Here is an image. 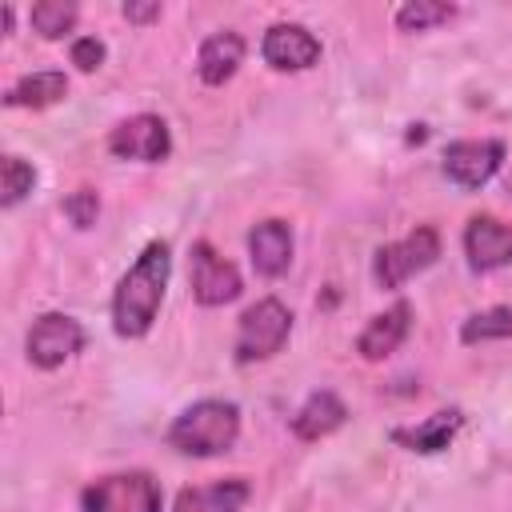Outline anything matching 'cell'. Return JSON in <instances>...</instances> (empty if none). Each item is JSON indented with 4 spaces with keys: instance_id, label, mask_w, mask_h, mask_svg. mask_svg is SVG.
<instances>
[{
    "instance_id": "4fadbf2b",
    "label": "cell",
    "mask_w": 512,
    "mask_h": 512,
    "mask_svg": "<svg viewBox=\"0 0 512 512\" xmlns=\"http://www.w3.org/2000/svg\"><path fill=\"white\" fill-rule=\"evenodd\" d=\"M408 328H412V304L408 300H396L388 312H380V316L368 320V328L356 336V352L364 360H384V356H392L404 344Z\"/></svg>"
},
{
    "instance_id": "603a6c76",
    "label": "cell",
    "mask_w": 512,
    "mask_h": 512,
    "mask_svg": "<svg viewBox=\"0 0 512 512\" xmlns=\"http://www.w3.org/2000/svg\"><path fill=\"white\" fill-rule=\"evenodd\" d=\"M64 216L76 224V228H92L96 216H100V196L92 188H76L72 196H64Z\"/></svg>"
},
{
    "instance_id": "2e32d148",
    "label": "cell",
    "mask_w": 512,
    "mask_h": 512,
    "mask_svg": "<svg viewBox=\"0 0 512 512\" xmlns=\"http://www.w3.org/2000/svg\"><path fill=\"white\" fill-rule=\"evenodd\" d=\"M344 420H348L344 400H340L336 392L320 388V392H312V396L296 408V416H292V432H296L300 440H320V436L336 432Z\"/></svg>"
},
{
    "instance_id": "d6986e66",
    "label": "cell",
    "mask_w": 512,
    "mask_h": 512,
    "mask_svg": "<svg viewBox=\"0 0 512 512\" xmlns=\"http://www.w3.org/2000/svg\"><path fill=\"white\" fill-rule=\"evenodd\" d=\"M512 336V308L508 304H496V308H484L476 316H468L460 324V340L464 344H484V340H508Z\"/></svg>"
},
{
    "instance_id": "e0dca14e",
    "label": "cell",
    "mask_w": 512,
    "mask_h": 512,
    "mask_svg": "<svg viewBox=\"0 0 512 512\" xmlns=\"http://www.w3.org/2000/svg\"><path fill=\"white\" fill-rule=\"evenodd\" d=\"M248 504V480H216L200 488H184L172 504V512H240Z\"/></svg>"
},
{
    "instance_id": "9c48e42d",
    "label": "cell",
    "mask_w": 512,
    "mask_h": 512,
    "mask_svg": "<svg viewBox=\"0 0 512 512\" xmlns=\"http://www.w3.org/2000/svg\"><path fill=\"white\" fill-rule=\"evenodd\" d=\"M504 164L500 140H452L444 148V176L460 188H484Z\"/></svg>"
},
{
    "instance_id": "30bf717a",
    "label": "cell",
    "mask_w": 512,
    "mask_h": 512,
    "mask_svg": "<svg viewBox=\"0 0 512 512\" xmlns=\"http://www.w3.org/2000/svg\"><path fill=\"white\" fill-rule=\"evenodd\" d=\"M260 52L276 72H304L320 60V40L304 24H272Z\"/></svg>"
},
{
    "instance_id": "52a82bcc",
    "label": "cell",
    "mask_w": 512,
    "mask_h": 512,
    "mask_svg": "<svg viewBox=\"0 0 512 512\" xmlns=\"http://www.w3.org/2000/svg\"><path fill=\"white\" fill-rule=\"evenodd\" d=\"M108 152L120 156V160H140V164H156L172 152V136H168V124L152 112H140V116H128L112 128L108 136Z\"/></svg>"
},
{
    "instance_id": "9a60e30c",
    "label": "cell",
    "mask_w": 512,
    "mask_h": 512,
    "mask_svg": "<svg viewBox=\"0 0 512 512\" xmlns=\"http://www.w3.org/2000/svg\"><path fill=\"white\" fill-rule=\"evenodd\" d=\"M460 428H464V412L444 408V412H432L428 420H420L416 428H392V440L408 452H444Z\"/></svg>"
},
{
    "instance_id": "ffe728a7",
    "label": "cell",
    "mask_w": 512,
    "mask_h": 512,
    "mask_svg": "<svg viewBox=\"0 0 512 512\" xmlns=\"http://www.w3.org/2000/svg\"><path fill=\"white\" fill-rule=\"evenodd\" d=\"M76 4L72 0H40V4H32V28L44 36V40H60V36H68L72 32V24H76Z\"/></svg>"
},
{
    "instance_id": "7a4b0ae2",
    "label": "cell",
    "mask_w": 512,
    "mask_h": 512,
    "mask_svg": "<svg viewBox=\"0 0 512 512\" xmlns=\"http://www.w3.org/2000/svg\"><path fill=\"white\" fill-rule=\"evenodd\" d=\"M236 436L240 408L232 400H196L168 428V444L184 456H220L236 444Z\"/></svg>"
},
{
    "instance_id": "5b68a950",
    "label": "cell",
    "mask_w": 512,
    "mask_h": 512,
    "mask_svg": "<svg viewBox=\"0 0 512 512\" xmlns=\"http://www.w3.org/2000/svg\"><path fill=\"white\" fill-rule=\"evenodd\" d=\"M436 256H440V232H436L432 224H420V228H412L404 240L376 248L372 276H376L380 288H400V284L412 280L416 272L432 268Z\"/></svg>"
},
{
    "instance_id": "7c38bea8",
    "label": "cell",
    "mask_w": 512,
    "mask_h": 512,
    "mask_svg": "<svg viewBox=\"0 0 512 512\" xmlns=\"http://www.w3.org/2000/svg\"><path fill=\"white\" fill-rule=\"evenodd\" d=\"M248 256L260 276H268V280L284 276L292 264V228L284 220H260L248 232Z\"/></svg>"
},
{
    "instance_id": "3957f363",
    "label": "cell",
    "mask_w": 512,
    "mask_h": 512,
    "mask_svg": "<svg viewBox=\"0 0 512 512\" xmlns=\"http://www.w3.org/2000/svg\"><path fill=\"white\" fill-rule=\"evenodd\" d=\"M160 504H164L160 484L140 468L100 476L80 496V512H160Z\"/></svg>"
},
{
    "instance_id": "cb8c5ba5",
    "label": "cell",
    "mask_w": 512,
    "mask_h": 512,
    "mask_svg": "<svg viewBox=\"0 0 512 512\" xmlns=\"http://www.w3.org/2000/svg\"><path fill=\"white\" fill-rule=\"evenodd\" d=\"M72 64H76L80 72H96V68L104 64V40H96V36H76V40H72Z\"/></svg>"
},
{
    "instance_id": "8992f818",
    "label": "cell",
    "mask_w": 512,
    "mask_h": 512,
    "mask_svg": "<svg viewBox=\"0 0 512 512\" xmlns=\"http://www.w3.org/2000/svg\"><path fill=\"white\" fill-rule=\"evenodd\" d=\"M28 360L36 368H60L64 360H72L84 348V328L80 320L64 316V312H44L32 328H28Z\"/></svg>"
},
{
    "instance_id": "5bb4252c",
    "label": "cell",
    "mask_w": 512,
    "mask_h": 512,
    "mask_svg": "<svg viewBox=\"0 0 512 512\" xmlns=\"http://www.w3.org/2000/svg\"><path fill=\"white\" fill-rule=\"evenodd\" d=\"M240 64H244V36L232 32V28L212 32V36L200 44V52H196V72H200V80L212 84V88L224 84V80H232Z\"/></svg>"
},
{
    "instance_id": "277c9868",
    "label": "cell",
    "mask_w": 512,
    "mask_h": 512,
    "mask_svg": "<svg viewBox=\"0 0 512 512\" xmlns=\"http://www.w3.org/2000/svg\"><path fill=\"white\" fill-rule=\"evenodd\" d=\"M288 332H292V312L276 296L256 300L240 316V328H236V360L240 364H252V360L276 356L284 348Z\"/></svg>"
},
{
    "instance_id": "7402d4cb",
    "label": "cell",
    "mask_w": 512,
    "mask_h": 512,
    "mask_svg": "<svg viewBox=\"0 0 512 512\" xmlns=\"http://www.w3.org/2000/svg\"><path fill=\"white\" fill-rule=\"evenodd\" d=\"M0 172H4V208H12V204H20L28 192H32V184H36V168L28 164V160H20V156H4V164H0Z\"/></svg>"
},
{
    "instance_id": "ba28073f",
    "label": "cell",
    "mask_w": 512,
    "mask_h": 512,
    "mask_svg": "<svg viewBox=\"0 0 512 512\" xmlns=\"http://www.w3.org/2000/svg\"><path fill=\"white\" fill-rule=\"evenodd\" d=\"M240 272L232 260H224L208 240H196L192 244V296L204 304V308H216V304H228L240 296Z\"/></svg>"
},
{
    "instance_id": "ac0fdd59",
    "label": "cell",
    "mask_w": 512,
    "mask_h": 512,
    "mask_svg": "<svg viewBox=\"0 0 512 512\" xmlns=\"http://www.w3.org/2000/svg\"><path fill=\"white\" fill-rule=\"evenodd\" d=\"M68 96V76L64 72H28V76H20L12 88H8V96H4V104L8 108H48V104H56V100H64Z\"/></svg>"
},
{
    "instance_id": "8fae6325",
    "label": "cell",
    "mask_w": 512,
    "mask_h": 512,
    "mask_svg": "<svg viewBox=\"0 0 512 512\" xmlns=\"http://www.w3.org/2000/svg\"><path fill=\"white\" fill-rule=\"evenodd\" d=\"M464 252L476 272L512 264V224H504L496 216H472L464 228Z\"/></svg>"
},
{
    "instance_id": "44dd1931",
    "label": "cell",
    "mask_w": 512,
    "mask_h": 512,
    "mask_svg": "<svg viewBox=\"0 0 512 512\" xmlns=\"http://www.w3.org/2000/svg\"><path fill=\"white\" fill-rule=\"evenodd\" d=\"M456 16L452 4H440V0H408L400 12H396V28L400 32H424L432 24H448Z\"/></svg>"
},
{
    "instance_id": "6da1fadb",
    "label": "cell",
    "mask_w": 512,
    "mask_h": 512,
    "mask_svg": "<svg viewBox=\"0 0 512 512\" xmlns=\"http://www.w3.org/2000/svg\"><path fill=\"white\" fill-rule=\"evenodd\" d=\"M168 272H172V252L164 240H152L136 264L120 276L116 296H112V328L128 340L144 336L164 304V288H168Z\"/></svg>"
},
{
    "instance_id": "d4e9b609",
    "label": "cell",
    "mask_w": 512,
    "mask_h": 512,
    "mask_svg": "<svg viewBox=\"0 0 512 512\" xmlns=\"http://www.w3.org/2000/svg\"><path fill=\"white\" fill-rule=\"evenodd\" d=\"M124 16L132 20V24H148V20H160V4H124Z\"/></svg>"
}]
</instances>
